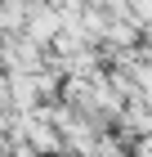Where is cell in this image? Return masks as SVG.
Returning a JSON list of instances; mask_svg holds the SVG:
<instances>
[{"label":"cell","instance_id":"1","mask_svg":"<svg viewBox=\"0 0 152 157\" xmlns=\"http://www.w3.org/2000/svg\"><path fill=\"white\" fill-rule=\"evenodd\" d=\"M0 13H5V0H0Z\"/></svg>","mask_w":152,"mask_h":157}]
</instances>
